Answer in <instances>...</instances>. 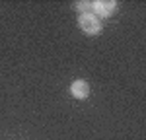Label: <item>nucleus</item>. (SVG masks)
Listing matches in <instances>:
<instances>
[{"label": "nucleus", "instance_id": "20e7f679", "mask_svg": "<svg viewBox=\"0 0 146 140\" xmlns=\"http://www.w3.org/2000/svg\"><path fill=\"white\" fill-rule=\"evenodd\" d=\"M74 6H76V10H78V12H82V14H88V10L92 8V2H76Z\"/></svg>", "mask_w": 146, "mask_h": 140}, {"label": "nucleus", "instance_id": "f03ea898", "mask_svg": "<svg viewBox=\"0 0 146 140\" xmlns=\"http://www.w3.org/2000/svg\"><path fill=\"white\" fill-rule=\"evenodd\" d=\"M92 8H94V16H100V18H109L117 12V2L113 0H96L92 2Z\"/></svg>", "mask_w": 146, "mask_h": 140}, {"label": "nucleus", "instance_id": "7ed1b4c3", "mask_svg": "<svg viewBox=\"0 0 146 140\" xmlns=\"http://www.w3.org/2000/svg\"><path fill=\"white\" fill-rule=\"evenodd\" d=\"M70 93L76 97V99H86L90 95V84L86 80H74L70 84Z\"/></svg>", "mask_w": 146, "mask_h": 140}, {"label": "nucleus", "instance_id": "f257e3e1", "mask_svg": "<svg viewBox=\"0 0 146 140\" xmlns=\"http://www.w3.org/2000/svg\"><path fill=\"white\" fill-rule=\"evenodd\" d=\"M78 25H80V29H82L84 33H88V35H98V33H101V29H103L100 18L94 16V14H90V12H88V14H80Z\"/></svg>", "mask_w": 146, "mask_h": 140}]
</instances>
